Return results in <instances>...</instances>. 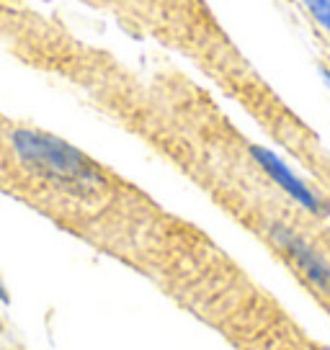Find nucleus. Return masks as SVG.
I'll return each mask as SVG.
<instances>
[{"mask_svg": "<svg viewBox=\"0 0 330 350\" xmlns=\"http://www.w3.org/2000/svg\"><path fill=\"white\" fill-rule=\"evenodd\" d=\"M271 234H274V240L294 258V262L305 271V275H307L312 284L320 286V288H330V265L309 247L307 242L302 240V237H297L294 232H289L286 227H274Z\"/></svg>", "mask_w": 330, "mask_h": 350, "instance_id": "obj_3", "label": "nucleus"}, {"mask_svg": "<svg viewBox=\"0 0 330 350\" xmlns=\"http://www.w3.org/2000/svg\"><path fill=\"white\" fill-rule=\"evenodd\" d=\"M251 154L255 157V163L261 165L266 173L271 175L276 183L284 188L289 196L297 198L302 206L309 208V211H320V208H322L320 198L315 196V193H312V191H309V188L305 186L302 180H299L297 175H294L292 170H289V167H286V163L281 160V157H276L271 150H266V147H258V144H253V147H251Z\"/></svg>", "mask_w": 330, "mask_h": 350, "instance_id": "obj_2", "label": "nucleus"}, {"mask_svg": "<svg viewBox=\"0 0 330 350\" xmlns=\"http://www.w3.org/2000/svg\"><path fill=\"white\" fill-rule=\"evenodd\" d=\"M11 147L21 165L67 193L90 196L103 188V175L90 163L88 154L49 131L16 129L11 134Z\"/></svg>", "mask_w": 330, "mask_h": 350, "instance_id": "obj_1", "label": "nucleus"}, {"mask_svg": "<svg viewBox=\"0 0 330 350\" xmlns=\"http://www.w3.org/2000/svg\"><path fill=\"white\" fill-rule=\"evenodd\" d=\"M322 77L328 80V85H330V70H322Z\"/></svg>", "mask_w": 330, "mask_h": 350, "instance_id": "obj_6", "label": "nucleus"}, {"mask_svg": "<svg viewBox=\"0 0 330 350\" xmlns=\"http://www.w3.org/2000/svg\"><path fill=\"white\" fill-rule=\"evenodd\" d=\"M302 3L312 13V18L330 33V0H302Z\"/></svg>", "mask_w": 330, "mask_h": 350, "instance_id": "obj_4", "label": "nucleus"}, {"mask_svg": "<svg viewBox=\"0 0 330 350\" xmlns=\"http://www.w3.org/2000/svg\"><path fill=\"white\" fill-rule=\"evenodd\" d=\"M0 304H11V294L5 291V286H3V281H0Z\"/></svg>", "mask_w": 330, "mask_h": 350, "instance_id": "obj_5", "label": "nucleus"}]
</instances>
